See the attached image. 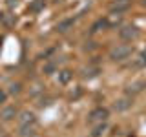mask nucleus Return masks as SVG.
I'll list each match as a JSON object with an SVG mask.
<instances>
[{
  "instance_id": "8",
  "label": "nucleus",
  "mask_w": 146,
  "mask_h": 137,
  "mask_svg": "<svg viewBox=\"0 0 146 137\" xmlns=\"http://www.w3.org/2000/svg\"><path fill=\"white\" fill-rule=\"evenodd\" d=\"M71 27H73V20H71V18H68V20H62V22H58L57 29H58V33H66V31H70Z\"/></svg>"
},
{
  "instance_id": "1",
  "label": "nucleus",
  "mask_w": 146,
  "mask_h": 137,
  "mask_svg": "<svg viewBox=\"0 0 146 137\" xmlns=\"http://www.w3.org/2000/svg\"><path fill=\"white\" fill-rule=\"evenodd\" d=\"M130 55H131V48L128 44H117L115 48L110 51V59L115 61V62H122V61H126Z\"/></svg>"
},
{
  "instance_id": "9",
  "label": "nucleus",
  "mask_w": 146,
  "mask_h": 137,
  "mask_svg": "<svg viewBox=\"0 0 146 137\" xmlns=\"http://www.w3.org/2000/svg\"><path fill=\"white\" fill-rule=\"evenodd\" d=\"M33 134H35V124L20 126V137H33Z\"/></svg>"
},
{
  "instance_id": "7",
  "label": "nucleus",
  "mask_w": 146,
  "mask_h": 137,
  "mask_svg": "<svg viewBox=\"0 0 146 137\" xmlns=\"http://www.w3.org/2000/svg\"><path fill=\"white\" fill-rule=\"evenodd\" d=\"M15 115H17V108L15 106H6L2 112H0V117H2L4 121H11Z\"/></svg>"
},
{
  "instance_id": "14",
  "label": "nucleus",
  "mask_w": 146,
  "mask_h": 137,
  "mask_svg": "<svg viewBox=\"0 0 146 137\" xmlns=\"http://www.w3.org/2000/svg\"><path fill=\"white\" fill-rule=\"evenodd\" d=\"M20 90H22V86L18 84V82H11V84H9V93L18 95V93H20Z\"/></svg>"
},
{
  "instance_id": "2",
  "label": "nucleus",
  "mask_w": 146,
  "mask_h": 137,
  "mask_svg": "<svg viewBox=\"0 0 146 137\" xmlns=\"http://www.w3.org/2000/svg\"><path fill=\"white\" fill-rule=\"evenodd\" d=\"M139 35H141L139 27L133 26V24H124L119 29V37H121L122 40H126V42H131V40L139 39Z\"/></svg>"
},
{
  "instance_id": "5",
  "label": "nucleus",
  "mask_w": 146,
  "mask_h": 137,
  "mask_svg": "<svg viewBox=\"0 0 146 137\" xmlns=\"http://www.w3.org/2000/svg\"><path fill=\"white\" fill-rule=\"evenodd\" d=\"M131 97H122V99H119L115 100V104H113V108H115V112H126L128 108H131Z\"/></svg>"
},
{
  "instance_id": "4",
  "label": "nucleus",
  "mask_w": 146,
  "mask_h": 137,
  "mask_svg": "<svg viewBox=\"0 0 146 137\" xmlns=\"http://www.w3.org/2000/svg\"><path fill=\"white\" fill-rule=\"evenodd\" d=\"M144 88H146V80H135V82H131V84L126 86V93L128 95H137Z\"/></svg>"
},
{
  "instance_id": "16",
  "label": "nucleus",
  "mask_w": 146,
  "mask_h": 137,
  "mask_svg": "<svg viewBox=\"0 0 146 137\" xmlns=\"http://www.w3.org/2000/svg\"><path fill=\"white\" fill-rule=\"evenodd\" d=\"M141 64H143V66H146V49L141 53Z\"/></svg>"
},
{
  "instance_id": "17",
  "label": "nucleus",
  "mask_w": 146,
  "mask_h": 137,
  "mask_svg": "<svg viewBox=\"0 0 146 137\" xmlns=\"http://www.w3.org/2000/svg\"><path fill=\"white\" fill-rule=\"evenodd\" d=\"M4 100H6V91H2V90H0V104H2Z\"/></svg>"
},
{
  "instance_id": "18",
  "label": "nucleus",
  "mask_w": 146,
  "mask_h": 137,
  "mask_svg": "<svg viewBox=\"0 0 146 137\" xmlns=\"http://www.w3.org/2000/svg\"><path fill=\"white\" fill-rule=\"evenodd\" d=\"M117 2H126V4H128V2H130V0H117Z\"/></svg>"
},
{
  "instance_id": "15",
  "label": "nucleus",
  "mask_w": 146,
  "mask_h": 137,
  "mask_svg": "<svg viewBox=\"0 0 146 137\" xmlns=\"http://www.w3.org/2000/svg\"><path fill=\"white\" fill-rule=\"evenodd\" d=\"M60 80H62V82H68V80H70V71H62Z\"/></svg>"
},
{
  "instance_id": "3",
  "label": "nucleus",
  "mask_w": 146,
  "mask_h": 137,
  "mask_svg": "<svg viewBox=\"0 0 146 137\" xmlns=\"http://www.w3.org/2000/svg\"><path fill=\"white\" fill-rule=\"evenodd\" d=\"M106 119H108V110L106 108H95L93 112L90 113V117H88V121H90V124H100V122H106Z\"/></svg>"
},
{
  "instance_id": "19",
  "label": "nucleus",
  "mask_w": 146,
  "mask_h": 137,
  "mask_svg": "<svg viewBox=\"0 0 146 137\" xmlns=\"http://www.w3.org/2000/svg\"><path fill=\"white\" fill-rule=\"evenodd\" d=\"M141 4H143V6H146V0H141Z\"/></svg>"
},
{
  "instance_id": "6",
  "label": "nucleus",
  "mask_w": 146,
  "mask_h": 137,
  "mask_svg": "<svg viewBox=\"0 0 146 137\" xmlns=\"http://www.w3.org/2000/svg\"><path fill=\"white\" fill-rule=\"evenodd\" d=\"M18 124L20 126H27V124H35V115L31 112H22L18 117Z\"/></svg>"
},
{
  "instance_id": "12",
  "label": "nucleus",
  "mask_w": 146,
  "mask_h": 137,
  "mask_svg": "<svg viewBox=\"0 0 146 137\" xmlns=\"http://www.w3.org/2000/svg\"><path fill=\"white\" fill-rule=\"evenodd\" d=\"M99 73V68H84V70H82V77H95Z\"/></svg>"
},
{
  "instance_id": "10",
  "label": "nucleus",
  "mask_w": 146,
  "mask_h": 137,
  "mask_svg": "<svg viewBox=\"0 0 146 137\" xmlns=\"http://www.w3.org/2000/svg\"><path fill=\"white\" fill-rule=\"evenodd\" d=\"M126 9H128V4L126 2H115L111 6V13H117V15H119V13L126 11Z\"/></svg>"
},
{
  "instance_id": "11",
  "label": "nucleus",
  "mask_w": 146,
  "mask_h": 137,
  "mask_svg": "<svg viewBox=\"0 0 146 137\" xmlns=\"http://www.w3.org/2000/svg\"><path fill=\"white\" fill-rule=\"evenodd\" d=\"M57 64H60V62H57V61H49V62H46V66H44V73H48V75L55 73V70H57Z\"/></svg>"
},
{
  "instance_id": "13",
  "label": "nucleus",
  "mask_w": 146,
  "mask_h": 137,
  "mask_svg": "<svg viewBox=\"0 0 146 137\" xmlns=\"http://www.w3.org/2000/svg\"><path fill=\"white\" fill-rule=\"evenodd\" d=\"M106 130V124H104V122H100V124H95V130H93V137H100V134H102V132Z\"/></svg>"
}]
</instances>
